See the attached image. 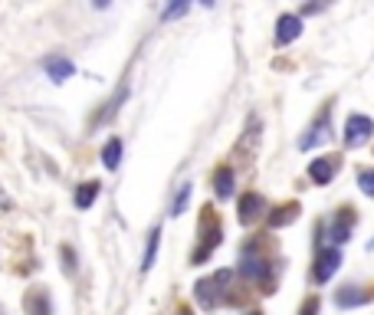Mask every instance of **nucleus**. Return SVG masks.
Returning a JSON list of instances; mask_svg holds the SVG:
<instances>
[{"mask_svg":"<svg viewBox=\"0 0 374 315\" xmlns=\"http://www.w3.org/2000/svg\"><path fill=\"white\" fill-rule=\"evenodd\" d=\"M220 237H224L220 220H217L213 213H204V220H200V246L194 250V263H204V259L220 246Z\"/></svg>","mask_w":374,"mask_h":315,"instance_id":"nucleus-1","label":"nucleus"},{"mask_svg":"<svg viewBox=\"0 0 374 315\" xmlns=\"http://www.w3.org/2000/svg\"><path fill=\"white\" fill-rule=\"evenodd\" d=\"M371 135H374V121L368 115H348V121H344V145L348 148H361Z\"/></svg>","mask_w":374,"mask_h":315,"instance_id":"nucleus-2","label":"nucleus"},{"mask_svg":"<svg viewBox=\"0 0 374 315\" xmlns=\"http://www.w3.org/2000/svg\"><path fill=\"white\" fill-rule=\"evenodd\" d=\"M338 266H342V253L338 250H322L318 253V259H315V283H329L331 276L338 272Z\"/></svg>","mask_w":374,"mask_h":315,"instance_id":"nucleus-3","label":"nucleus"},{"mask_svg":"<svg viewBox=\"0 0 374 315\" xmlns=\"http://www.w3.org/2000/svg\"><path fill=\"white\" fill-rule=\"evenodd\" d=\"M302 33V20L296 14H283L279 16V23H276V43L279 46H289L292 40H299Z\"/></svg>","mask_w":374,"mask_h":315,"instance_id":"nucleus-4","label":"nucleus"},{"mask_svg":"<svg viewBox=\"0 0 374 315\" xmlns=\"http://www.w3.org/2000/svg\"><path fill=\"white\" fill-rule=\"evenodd\" d=\"M263 210H266V200L259 194H243L239 197V224H253Z\"/></svg>","mask_w":374,"mask_h":315,"instance_id":"nucleus-5","label":"nucleus"},{"mask_svg":"<svg viewBox=\"0 0 374 315\" xmlns=\"http://www.w3.org/2000/svg\"><path fill=\"white\" fill-rule=\"evenodd\" d=\"M43 69L49 73V79H53V82H66V79L75 73V66L66 60V56H49V60L43 62Z\"/></svg>","mask_w":374,"mask_h":315,"instance_id":"nucleus-6","label":"nucleus"},{"mask_svg":"<svg viewBox=\"0 0 374 315\" xmlns=\"http://www.w3.org/2000/svg\"><path fill=\"white\" fill-rule=\"evenodd\" d=\"M239 270H243V276H250V279H256V283H263V285L270 279V263L266 259H256V256H246Z\"/></svg>","mask_w":374,"mask_h":315,"instance_id":"nucleus-7","label":"nucleus"},{"mask_svg":"<svg viewBox=\"0 0 374 315\" xmlns=\"http://www.w3.org/2000/svg\"><path fill=\"white\" fill-rule=\"evenodd\" d=\"M309 178H312L315 184H329V180L335 178V161H329V158H315L312 165H309Z\"/></svg>","mask_w":374,"mask_h":315,"instance_id":"nucleus-8","label":"nucleus"},{"mask_svg":"<svg viewBox=\"0 0 374 315\" xmlns=\"http://www.w3.org/2000/svg\"><path fill=\"white\" fill-rule=\"evenodd\" d=\"M213 194L220 197V200H230V197H233V171H230V167H220V171L213 174Z\"/></svg>","mask_w":374,"mask_h":315,"instance_id":"nucleus-9","label":"nucleus"},{"mask_svg":"<svg viewBox=\"0 0 374 315\" xmlns=\"http://www.w3.org/2000/svg\"><path fill=\"white\" fill-rule=\"evenodd\" d=\"M299 217V204H283V207H276L270 213V226L272 230H279V226H289L292 220Z\"/></svg>","mask_w":374,"mask_h":315,"instance_id":"nucleus-10","label":"nucleus"},{"mask_svg":"<svg viewBox=\"0 0 374 315\" xmlns=\"http://www.w3.org/2000/svg\"><path fill=\"white\" fill-rule=\"evenodd\" d=\"M95 197H99V180H86V184H79V191H75V207L89 210L92 204H95Z\"/></svg>","mask_w":374,"mask_h":315,"instance_id":"nucleus-11","label":"nucleus"},{"mask_svg":"<svg viewBox=\"0 0 374 315\" xmlns=\"http://www.w3.org/2000/svg\"><path fill=\"white\" fill-rule=\"evenodd\" d=\"M351 226H355V213H351V210H342V217H338L335 226H331V240L344 243L348 237H351Z\"/></svg>","mask_w":374,"mask_h":315,"instance_id":"nucleus-12","label":"nucleus"},{"mask_svg":"<svg viewBox=\"0 0 374 315\" xmlns=\"http://www.w3.org/2000/svg\"><path fill=\"white\" fill-rule=\"evenodd\" d=\"M121 161V141L119 138H108L105 141V148H102V165L108 167V171H115Z\"/></svg>","mask_w":374,"mask_h":315,"instance_id":"nucleus-13","label":"nucleus"},{"mask_svg":"<svg viewBox=\"0 0 374 315\" xmlns=\"http://www.w3.org/2000/svg\"><path fill=\"white\" fill-rule=\"evenodd\" d=\"M335 302H338L342 309H348V305H361V302H368V296H364V292H358V289H351V285H344L342 292L335 296Z\"/></svg>","mask_w":374,"mask_h":315,"instance_id":"nucleus-14","label":"nucleus"},{"mask_svg":"<svg viewBox=\"0 0 374 315\" xmlns=\"http://www.w3.org/2000/svg\"><path fill=\"white\" fill-rule=\"evenodd\" d=\"M194 292H197V302H200L204 309H213V305H217V296H213V283H210V279H200Z\"/></svg>","mask_w":374,"mask_h":315,"instance_id":"nucleus-15","label":"nucleus"},{"mask_svg":"<svg viewBox=\"0 0 374 315\" xmlns=\"http://www.w3.org/2000/svg\"><path fill=\"white\" fill-rule=\"evenodd\" d=\"M158 243H161V230H151L148 237V250H145V259H141V270L148 272L154 266V256H158Z\"/></svg>","mask_w":374,"mask_h":315,"instance_id":"nucleus-16","label":"nucleus"},{"mask_svg":"<svg viewBox=\"0 0 374 315\" xmlns=\"http://www.w3.org/2000/svg\"><path fill=\"white\" fill-rule=\"evenodd\" d=\"M358 184H361V191L368 197H374V167H364L358 174Z\"/></svg>","mask_w":374,"mask_h":315,"instance_id":"nucleus-17","label":"nucleus"},{"mask_svg":"<svg viewBox=\"0 0 374 315\" xmlns=\"http://www.w3.org/2000/svg\"><path fill=\"white\" fill-rule=\"evenodd\" d=\"M30 315H49V302H46V296H30Z\"/></svg>","mask_w":374,"mask_h":315,"instance_id":"nucleus-18","label":"nucleus"},{"mask_svg":"<svg viewBox=\"0 0 374 315\" xmlns=\"http://www.w3.org/2000/svg\"><path fill=\"white\" fill-rule=\"evenodd\" d=\"M187 197H191V184H184V187H180L178 200H174V210H171L174 217H180V213H184V207H187Z\"/></svg>","mask_w":374,"mask_h":315,"instance_id":"nucleus-19","label":"nucleus"},{"mask_svg":"<svg viewBox=\"0 0 374 315\" xmlns=\"http://www.w3.org/2000/svg\"><path fill=\"white\" fill-rule=\"evenodd\" d=\"M322 138H329V132H322V128H312V135H305L299 141V148H312V145H318Z\"/></svg>","mask_w":374,"mask_h":315,"instance_id":"nucleus-20","label":"nucleus"},{"mask_svg":"<svg viewBox=\"0 0 374 315\" xmlns=\"http://www.w3.org/2000/svg\"><path fill=\"white\" fill-rule=\"evenodd\" d=\"M187 14V3H171L165 10V20H174V16H184Z\"/></svg>","mask_w":374,"mask_h":315,"instance_id":"nucleus-21","label":"nucleus"},{"mask_svg":"<svg viewBox=\"0 0 374 315\" xmlns=\"http://www.w3.org/2000/svg\"><path fill=\"white\" fill-rule=\"evenodd\" d=\"M315 312H318V299L312 296V299H305V305H302L299 315H315Z\"/></svg>","mask_w":374,"mask_h":315,"instance_id":"nucleus-22","label":"nucleus"},{"mask_svg":"<svg viewBox=\"0 0 374 315\" xmlns=\"http://www.w3.org/2000/svg\"><path fill=\"white\" fill-rule=\"evenodd\" d=\"M178 315H191V312H187V309H180V312Z\"/></svg>","mask_w":374,"mask_h":315,"instance_id":"nucleus-23","label":"nucleus"}]
</instances>
